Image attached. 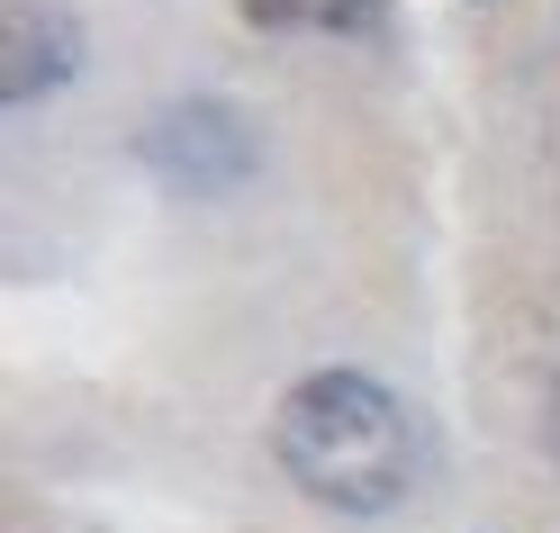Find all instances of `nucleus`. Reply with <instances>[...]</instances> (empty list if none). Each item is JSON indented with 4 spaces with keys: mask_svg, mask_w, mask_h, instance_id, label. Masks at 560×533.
I'll use <instances>...</instances> for the list:
<instances>
[{
    "mask_svg": "<svg viewBox=\"0 0 560 533\" xmlns=\"http://www.w3.org/2000/svg\"><path fill=\"white\" fill-rule=\"evenodd\" d=\"M271 461L307 507L371 524V515H398L416 497V479H425V425H416V407L389 380H371L353 362H326V371L280 389Z\"/></svg>",
    "mask_w": 560,
    "mask_h": 533,
    "instance_id": "nucleus-1",
    "label": "nucleus"
},
{
    "mask_svg": "<svg viewBox=\"0 0 560 533\" xmlns=\"http://www.w3.org/2000/svg\"><path fill=\"white\" fill-rule=\"evenodd\" d=\"M136 163H145L163 190H182V199H218V190H235L244 172H254V118H244L235 100H208V91L172 100V109L145 118Z\"/></svg>",
    "mask_w": 560,
    "mask_h": 533,
    "instance_id": "nucleus-2",
    "label": "nucleus"
},
{
    "mask_svg": "<svg viewBox=\"0 0 560 533\" xmlns=\"http://www.w3.org/2000/svg\"><path fill=\"white\" fill-rule=\"evenodd\" d=\"M73 63H82V27L55 0H10V27H0V100L27 109V100L73 82Z\"/></svg>",
    "mask_w": 560,
    "mask_h": 533,
    "instance_id": "nucleus-3",
    "label": "nucleus"
},
{
    "mask_svg": "<svg viewBox=\"0 0 560 533\" xmlns=\"http://www.w3.org/2000/svg\"><path fill=\"white\" fill-rule=\"evenodd\" d=\"M389 0H254L262 27H380Z\"/></svg>",
    "mask_w": 560,
    "mask_h": 533,
    "instance_id": "nucleus-4",
    "label": "nucleus"
},
{
    "mask_svg": "<svg viewBox=\"0 0 560 533\" xmlns=\"http://www.w3.org/2000/svg\"><path fill=\"white\" fill-rule=\"evenodd\" d=\"M542 452H551V471H560V380H551V398H542Z\"/></svg>",
    "mask_w": 560,
    "mask_h": 533,
    "instance_id": "nucleus-5",
    "label": "nucleus"
}]
</instances>
